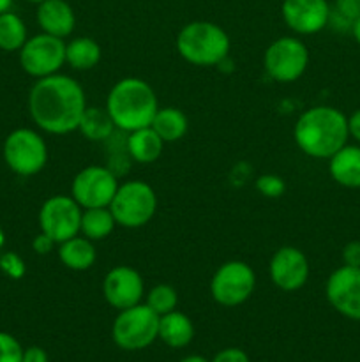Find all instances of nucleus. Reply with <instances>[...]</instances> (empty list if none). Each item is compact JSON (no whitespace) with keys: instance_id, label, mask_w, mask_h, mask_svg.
<instances>
[{"instance_id":"1","label":"nucleus","mask_w":360,"mask_h":362,"mask_svg":"<svg viewBox=\"0 0 360 362\" xmlns=\"http://www.w3.org/2000/svg\"><path fill=\"white\" fill-rule=\"evenodd\" d=\"M28 113L35 126L48 134H67L78 131L87 110L85 90L67 74L39 78L28 92Z\"/></svg>"},{"instance_id":"2","label":"nucleus","mask_w":360,"mask_h":362,"mask_svg":"<svg viewBox=\"0 0 360 362\" xmlns=\"http://www.w3.org/2000/svg\"><path fill=\"white\" fill-rule=\"evenodd\" d=\"M293 138L309 158L330 159L348 144V117L334 106H313L296 119Z\"/></svg>"},{"instance_id":"3","label":"nucleus","mask_w":360,"mask_h":362,"mask_svg":"<svg viewBox=\"0 0 360 362\" xmlns=\"http://www.w3.org/2000/svg\"><path fill=\"white\" fill-rule=\"evenodd\" d=\"M104 108L116 129L131 133L150 126L159 103L154 88L147 81L136 76H127L109 88Z\"/></svg>"},{"instance_id":"4","label":"nucleus","mask_w":360,"mask_h":362,"mask_svg":"<svg viewBox=\"0 0 360 362\" xmlns=\"http://www.w3.org/2000/svg\"><path fill=\"white\" fill-rule=\"evenodd\" d=\"M175 46L186 62L198 67H210L224 62L232 48V41L224 28L217 23L196 20L180 28Z\"/></svg>"},{"instance_id":"5","label":"nucleus","mask_w":360,"mask_h":362,"mask_svg":"<svg viewBox=\"0 0 360 362\" xmlns=\"http://www.w3.org/2000/svg\"><path fill=\"white\" fill-rule=\"evenodd\" d=\"M116 226L141 228L148 225L157 211V194L145 180H126L119 184L116 193L109 204Z\"/></svg>"},{"instance_id":"6","label":"nucleus","mask_w":360,"mask_h":362,"mask_svg":"<svg viewBox=\"0 0 360 362\" xmlns=\"http://www.w3.org/2000/svg\"><path fill=\"white\" fill-rule=\"evenodd\" d=\"M112 338L126 352L145 350L159 339V315L145 303L120 310L112 325Z\"/></svg>"},{"instance_id":"7","label":"nucleus","mask_w":360,"mask_h":362,"mask_svg":"<svg viewBox=\"0 0 360 362\" xmlns=\"http://www.w3.org/2000/svg\"><path fill=\"white\" fill-rule=\"evenodd\" d=\"M2 156L11 172L20 177H34L48 163V145L37 131L18 127L4 140Z\"/></svg>"},{"instance_id":"8","label":"nucleus","mask_w":360,"mask_h":362,"mask_svg":"<svg viewBox=\"0 0 360 362\" xmlns=\"http://www.w3.org/2000/svg\"><path fill=\"white\" fill-rule=\"evenodd\" d=\"M309 66L306 42L293 35H284L268 45L263 55V67L268 78L279 83H292L304 76Z\"/></svg>"},{"instance_id":"9","label":"nucleus","mask_w":360,"mask_h":362,"mask_svg":"<svg viewBox=\"0 0 360 362\" xmlns=\"http://www.w3.org/2000/svg\"><path fill=\"white\" fill-rule=\"evenodd\" d=\"M256 274L249 264L229 260L219 265L210 279L212 299L222 308H236L246 303L254 292Z\"/></svg>"},{"instance_id":"10","label":"nucleus","mask_w":360,"mask_h":362,"mask_svg":"<svg viewBox=\"0 0 360 362\" xmlns=\"http://www.w3.org/2000/svg\"><path fill=\"white\" fill-rule=\"evenodd\" d=\"M20 66L28 76L46 78L60 73L66 64V41L41 32L27 39L18 52Z\"/></svg>"},{"instance_id":"11","label":"nucleus","mask_w":360,"mask_h":362,"mask_svg":"<svg viewBox=\"0 0 360 362\" xmlns=\"http://www.w3.org/2000/svg\"><path fill=\"white\" fill-rule=\"evenodd\" d=\"M119 187V177L108 166L90 165L74 175L71 197L81 209L109 207Z\"/></svg>"},{"instance_id":"12","label":"nucleus","mask_w":360,"mask_h":362,"mask_svg":"<svg viewBox=\"0 0 360 362\" xmlns=\"http://www.w3.org/2000/svg\"><path fill=\"white\" fill-rule=\"evenodd\" d=\"M81 212L83 209L73 197L53 194L39 209V228L53 243L60 244L80 233Z\"/></svg>"},{"instance_id":"13","label":"nucleus","mask_w":360,"mask_h":362,"mask_svg":"<svg viewBox=\"0 0 360 362\" xmlns=\"http://www.w3.org/2000/svg\"><path fill=\"white\" fill-rule=\"evenodd\" d=\"M325 296L339 315L360 322V267L335 269L327 279Z\"/></svg>"},{"instance_id":"14","label":"nucleus","mask_w":360,"mask_h":362,"mask_svg":"<svg viewBox=\"0 0 360 362\" xmlns=\"http://www.w3.org/2000/svg\"><path fill=\"white\" fill-rule=\"evenodd\" d=\"M102 297L116 311L136 306L145 297L143 278L129 265H116L102 279Z\"/></svg>"},{"instance_id":"15","label":"nucleus","mask_w":360,"mask_h":362,"mask_svg":"<svg viewBox=\"0 0 360 362\" xmlns=\"http://www.w3.org/2000/svg\"><path fill=\"white\" fill-rule=\"evenodd\" d=\"M268 274L279 290L296 292L309 279V260L299 247L282 246L272 255Z\"/></svg>"},{"instance_id":"16","label":"nucleus","mask_w":360,"mask_h":362,"mask_svg":"<svg viewBox=\"0 0 360 362\" xmlns=\"http://www.w3.org/2000/svg\"><path fill=\"white\" fill-rule=\"evenodd\" d=\"M281 16L296 35H313L327 28L330 4L327 0H282Z\"/></svg>"},{"instance_id":"17","label":"nucleus","mask_w":360,"mask_h":362,"mask_svg":"<svg viewBox=\"0 0 360 362\" xmlns=\"http://www.w3.org/2000/svg\"><path fill=\"white\" fill-rule=\"evenodd\" d=\"M35 20L41 32L60 39L69 37L76 27V14L66 0H44L37 4Z\"/></svg>"},{"instance_id":"18","label":"nucleus","mask_w":360,"mask_h":362,"mask_svg":"<svg viewBox=\"0 0 360 362\" xmlns=\"http://www.w3.org/2000/svg\"><path fill=\"white\" fill-rule=\"evenodd\" d=\"M328 173L342 187H360V145H348L339 148L328 159Z\"/></svg>"},{"instance_id":"19","label":"nucleus","mask_w":360,"mask_h":362,"mask_svg":"<svg viewBox=\"0 0 360 362\" xmlns=\"http://www.w3.org/2000/svg\"><path fill=\"white\" fill-rule=\"evenodd\" d=\"M59 260L66 269L74 272H85L92 269L97 260L94 243L81 233L59 244Z\"/></svg>"},{"instance_id":"20","label":"nucleus","mask_w":360,"mask_h":362,"mask_svg":"<svg viewBox=\"0 0 360 362\" xmlns=\"http://www.w3.org/2000/svg\"><path fill=\"white\" fill-rule=\"evenodd\" d=\"M126 147L129 152V158L140 165H150L157 161L162 154L164 141L161 140L157 133L152 129V126L141 127V129L131 131L126 136Z\"/></svg>"},{"instance_id":"21","label":"nucleus","mask_w":360,"mask_h":362,"mask_svg":"<svg viewBox=\"0 0 360 362\" xmlns=\"http://www.w3.org/2000/svg\"><path fill=\"white\" fill-rule=\"evenodd\" d=\"M159 339L169 349H186L194 339V324L182 311L159 317Z\"/></svg>"},{"instance_id":"22","label":"nucleus","mask_w":360,"mask_h":362,"mask_svg":"<svg viewBox=\"0 0 360 362\" xmlns=\"http://www.w3.org/2000/svg\"><path fill=\"white\" fill-rule=\"evenodd\" d=\"M150 126L164 144H175L186 136L187 129H189V120L180 108H175V106L161 108L159 106Z\"/></svg>"},{"instance_id":"23","label":"nucleus","mask_w":360,"mask_h":362,"mask_svg":"<svg viewBox=\"0 0 360 362\" xmlns=\"http://www.w3.org/2000/svg\"><path fill=\"white\" fill-rule=\"evenodd\" d=\"M101 46L88 35L71 39L66 42V64L74 71H90L101 60Z\"/></svg>"},{"instance_id":"24","label":"nucleus","mask_w":360,"mask_h":362,"mask_svg":"<svg viewBox=\"0 0 360 362\" xmlns=\"http://www.w3.org/2000/svg\"><path fill=\"white\" fill-rule=\"evenodd\" d=\"M116 221L113 218L109 207H95V209H83L81 212V225L80 233L92 243L106 239L109 233L115 230Z\"/></svg>"},{"instance_id":"25","label":"nucleus","mask_w":360,"mask_h":362,"mask_svg":"<svg viewBox=\"0 0 360 362\" xmlns=\"http://www.w3.org/2000/svg\"><path fill=\"white\" fill-rule=\"evenodd\" d=\"M78 131L87 138L88 141H101L104 144L109 136L116 131L112 117L106 112V108H94L87 106L83 117L80 120Z\"/></svg>"},{"instance_id":"26","label":"nucleus","mask_w":360,"mask_h":362,"mask_svg":"<svg viewBox=\"0 0 360 362\" xmlns=\"http://www.w3.org/2000/svg\"><path fill=\"white\" fill-rule=\"evenodd\" d=\"M27 39V25L16 13L6 11L0 14V49L2 52H20Z\"/></svg>"},{"instance_id":"27","label":"nucleus","mask_w":360,"mask_h":362,"mask_svg":"<svg viewBox=\"0 0 360 362\" xmlns=\"http://www.w3.org/2000/svg\"><path fill=\"white\" fill-rule=\"evenodd\" d=\"M360 16V0H334L330 6L327 27L337 32H352L353 23Z\"/></svg>"},{"instance_id":"28","label":"nucleus","mask_w":360,"mask_h":362,"mask_svg":"<svg viewBox=\"0 0 360 362\" xmlns=\"http://www.w3.org/2000/svg\"><path fill=\"white\" fill-rule=\"evenodd\" d=\"M145 304H147L154 313L162 317V315H168L176 310V306H179V293H176V290L173 288L172 285L159 283V285L152 286V288L145 293Z\"/></svg>"},{"instance_id":"29","label":"nucleus","mask_w":360,"mask_h":362,"mask_svg":"<svg viewBox=\"0 0 360 362\" xmlns=\"http://www.w3.org/2000/svg\"><path fill=\"white\" fill-rule=\"evenodd\" d=\"M256 191L265 198H281L286 193V182L275 173H265L256 179Z\"/></svg>"},{"instance_id":"30","label":"nucleus","mask_w":360,"mask_h":362,"mask_svg":"<svg viewBox=\"0 0 360 362\" xmlns=\"http://www.w3.org/2000/svg\"><path fill=\"white\" fill-rule=\"evenodd\" d=\"M0 271L9 279L18 281V279L27 274V265H25V260L18 253L4 251V253H0Z\"/></svg>"},{"instance_id":"31","label":"nucleus","mask_w":360,"mask_h":362,"mask_svg":"<svg viewBox=\"0 0 360 362\" xmlns=\"http://www.w3.org/2000/svg\"><path fill=\"white\" fill-rule=\"evenodd\" d=\"M23 346L9 332L0 331V362H21Z\"/></svg>"},{"instance_id":"32","label":"nucleus","mask_w":360,"mask_h":362,"mask_svg":"<svg viewBox=\"0 0 360 362\" xmlns=\"http://www.w3.org/2000/svg\"><path fill=\"white\" fill-rule=\"evenodd\" d=\"M210 362H251V359L242 349L229 346V349H224V350H221V352L215 354L214 359H212Z\"/></svg>"},{"instance_id":"33","label":"nucleus","mask_w":360,"mask_h":362,"mask_svg":"<svg viewBox=\"0 0 360 362\" xmlns=\"http://www.w3.org/2000/svg\"><path fill=\"white\" fill-rule=\"evenodd\" d=\"M342 262L348 267H360V240H352L342 247Z\"/></svg>"},{"instance_id":"34","label":"nucleus","mask_w":360,"mask_h":362,"mask_svg":"<svg viewBox=\"0 0 360 362\" xmlns=\"http://www.w3.org/2000/svg\"><path fill=\"white\" fill-rule=\"evenodd\" d=\"M53 246H55L53 239H49V237L42 232H39L37 235L34 237V240H32V250L37 255H49L53 251Z\"/></svg>"},{"instance_id":"35","label":"nucleus","mask_w":360,"mask_h":362,"mask_svg":"<svg viewBox=\"0 0 360 362\" xmlns=\"http://www.w3.org/2000/svg\"><path fill=\"white\" fill-rule=\"evenodd\" d=\"M21 362H49V357L41 346H28V349H23Z\"/></svg>"},{"instance_id":"36","label":"nucleus","mask_w":360,"mask_h":362,"mask_svg":"<svg viewBox=\"0 0 360 362\" xmlns=\"http://www.w3.org/2000/svg\"><path fill=\"white\" fill-rule=\"evenodd\" d=\"M348 133L353 140L360 144V108L348 117Z\"/></svg>"},{"instance_id":"37","label":"nucleus","mask_w":360,"mask_h":362,"mask_svg":"<svg viewBox=\"0 0 360 362\" xmlns=\"http://www.w3.org/2000/svg\"><path fill=\"white\" fill-rule=\"evenodd\" d=\"M352 35H353V37H355V41L360 45V16L356 18V21H355V23H353Z\"/></svg>"},{"instance_id":"38","label":"nucleus","mask_w":360,"mask_h":362,"mask_svg":"<svg viewBox=\"0 0 360 362\" xmlns=\"http://www.w3.org/2000/svg\"><path fill=\"white\" fill-rule=\"evenodd\" d=\"M180 362H210V361L205 359L203 356H187V357H184Z\"/></svg>"},{"instance_id":"39","label":"nucleus","mask_w":360,"mask_h":362,"mask_svg":"<svg viewBox=\"0 0 360 362\" xmlns=\"http://www.w3.org/2000/svg\"><path fill=\"white\" fill-rule=\"evenodd\" d=\"M11 6H13V0H0V14L11 11Z\"/></svg>"},{"instance_id":"40","label":"nucleus","mask_w":360,"mask_h":362,"mask_svg":"<svg viewBox=\"0 0 360 362\" xmlns=\"http://www.w3.org/2000/svg\"><path fill=\"white\" fill-rule=\"evenodd\" d=\"M4 246H6V233H4V230L0 228V253H2Z\"/></svg>"},{"instance_id":"41","label":"nucleus","mask_w":360,"mask_h":362,"mask_svg":"<svg viewBox=\"0 0 360 362\" xmlns=\"http://www.w3.org/2000/svg\"><path fill=\"white\" fill-rule=\"evenodd\" d=\"M27 2H30V4H41V2H44V0H27Z\"/></svg>"}]
</instances>
